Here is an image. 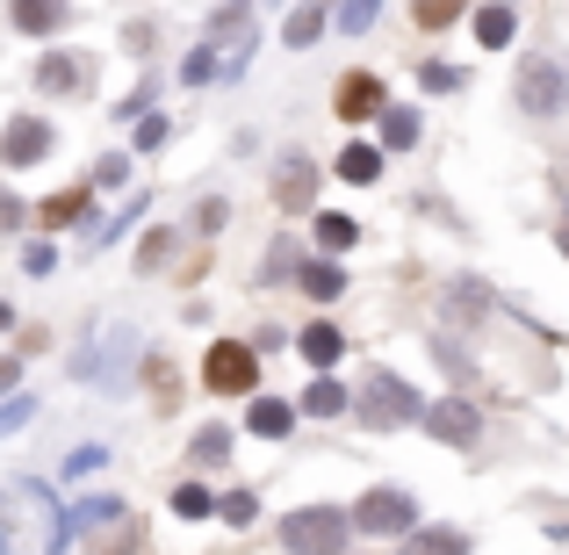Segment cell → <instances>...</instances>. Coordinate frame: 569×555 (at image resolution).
I'll use <instances>...</instances> for the list:
<instances>
[{"label": "cell", "instance_id": "24", "mask_svg": "<svg viewBox=\"0 0 569 555\" xmlns=\"http://www.w3.org/2000/svg\"><path fill=\"white\" fill-rule=\"evenodd\" d=\"M87 209H94V188H66L43 202V224H87Z\"/></svg>", "mask_w": 569, "mask_h": 555}, {"label": "cell", "instance_id": "37", "mask_svg": "<svg viewBox=\"0 0 569 555\" xmlns=\"http://www.w3.org/2000/svg\"><path fill=\"white\" fill-rule=\"evenodd\" d=\"M101 462H109L101 447H80V455H66V484H80V476H94Z\"/></svg>", "mask_w": 569, "mask_h": 555}, {"label": "cell", "instance_id": "10", "mask_svg": "<svg viewBox=\"0 0 569 555\" xmlns=\"http://www.w3.org/2000/svg\"><path fill=\"white\" fill-rule=\"evenodd\" d=\"M332 109L347 116V123H368V116H382V72H347V80L332 87Z\"/></svg>", "mask_w": 569, "mask_h": 555}, {"label": "cell", "instance_id": "36", "mask_svg": "<svg viewBox=\"0 0 569 555\" xmlns=\"http://www.w3.org/2000/svg\"><path fill=\"white\" fill-rule=\"evenodd\" d=\"M167 252H173V231H144V246H138V267L152 275V267L167 260Z\"/></svg>", "mask_w": 569, "mask_h": 555}, {"label": "cell", "instance_id": "6", "mask_svg": "<svg viewBox=\"0 0 569 555\" xmlns=\"http://www.w3.org/2000/svg\"><path fill=\"white\" fill-rule=\"evenodd\" d=\"M58 145V130L43 123V116H8V130H0V167L22 174V167H43Z\"/></svg>", "mask_w": 569, "mask_h": 555}, {"label": "cell", "instance_id": "23", "mask_svg": "<svg viewBox=\"0 0 569 555\" xmlns=\"http://www.w3.org/2000/svg\"><path fill=\"white\" fill-rule=\"evenodd\" d=\"M318 37H325V8H296L289 22H281V43H289V51H310Z\"/></svg>", "mask_w": 569, "mask_h": 555}, {"label": "cell", "instance_id": "7", "mask_svg": "<svg viewBox=\"0 0 569 555\" xmlns=\"http://www.w3.org/2000/svg\"><path fill=\"white\" fill-rule=\"evenodd\" d=\"M426 433L440 447H476L483 440V412L469 397H440V404H426Z\"/></svg>", "mask_w": 569, "mask_h": 555}, {"label": "cell", "instance_id": "19", "mask_svg": "<svg viewBox=\"0 0 569 555\" xmlns=\"http://www.w3.org/2000/svg\"><path fill=\"white\" fill-rule=\"evenodd\" d=\"M376 123H382V152H411V145L426 138V116L418 109H382Z\"/></svg>", "mask_w": 569, "mask_h": 555}, {"label": "cell", "instance_id": "14", "mask_svg": "<svg viewBox=\"0 0 569 555\" xmlns=\"http://www.w3.org/2000/svg\"><path fill=\"white\" fill-rule=\"evenodd\" d=\"M303 418V404H281V397H252V412H246V426L260 433V440H289V426Z\"/></svg>", "mask_w": 569, "mask_h": 555}, {"label": "cell", "instance_id": "16", "mask_svg": "<svg viewBox=\"0 0 569 555\" xmlns=\"http://www.w3.org/2000/svg\"><path fill=\"white\" fill-rule=\"evenodd\" d=\"M469 548H476L469 527H418V534H403V555H469Z\"/></svg>", "mask_w": 569, "mask_h": 555}, {"label": "cell", "instance_id": "39", "mask_svg": "<svg viewBox=\"0 0 569 555\" xmlns=\"http://www.w3.org/2000/svg\"><path fill=\"white\" fill-rule=\"evenodd\" d=\"M14 224H22V195H8V188H0V238H8Z\"/></svg>", "mask_w": 569, "mask_h": 555}, {"label": "cell", "instance_id": "22", "mask_svg": "<svg viewBox=\"0 0 569 555\" xmlns=\"http://www.w3.org/2000/svg\"><path fill=\"white\" fill-rule=\"evenodd\" d=\"M353 246H361V224L339 217V209H325L318 217V252H353Z\"/></svg>", "mask_w": 569, "mask_h": 555}, {"label": "cell", "instance_id": "44", "mask_svg": "<svg viewBox=\"0 0 569 555\" xmlns=\"http://www.w3.org/2000/svg\"><path fill=\"white\" fill-rule=\"evenodd\" d=\"M8 325H14V304H0V333H8Z\"/></svg>", "mask_w": 569, "mask_h": 555}, {"label": "cell", "instance_id": "12", "mask_svg": "<svg viewBox=\"0 0 569 555\" xmlns=\"http://www.w3.org/2000/svg\"><path fill=\"white\" fill-rule=\"evenodd\" d=\"M296 354H303L310 368H339V361H347V333H339L332 318H318V325L296 333Z\"/></svg>", "mask_w": 569, "mask_h": 555}, {"label": "cell", "instance_id": "3", "mask_svg": "<svg viewBox=\"0 0 569 555\" xmlns=\"http://www.w3.org/2000/svg\"><path fill=\"white\" fill-rule=\"evenodd\" d=\"M512 95H519V109H527V116H562L569 109V66H562V58H548V51H533L527 66H519Z\"/></svg>", "mask_w": 569, "mask_h": 555}, {"label": "cell", "instance_id": "18", "mask_svg": "<svg viewBox=\"0 0 569 555\" xmlns=\"http://www.w3.org/2000/svg\"><path fill=\"white\" fill-rule=\"evenodd\" d=\"M339 181L347 188H376L382 181V145H347V152H339Z\"/></svg>", "mask_w": 569, "mask_h": 555}, {"label": "cell", "instance_id": "43", "mask_svg": "<svg viewBox=\"0 0 569 555\" xmlns=\"http://www.w3.org/2000/svg\"><path fill=\"white\" fill-rule=\"evenodd\" d=\"M556 246H562V260H569V209H562V231H556Z\"/></svg>", "mask_w": 569, "mask_h": 555}, {"label": "cell", "instance_id": "9", "mask_svg": "<svg viewBox=\"0 0 569 555\" xmlns=\"http://www.w3.org/2000/svg\"><path fill=\"white\" fill-rule=\"evenodd\" d=\"M274 202L289 209V217L318 209V159H303V152H281V159H274Z\"/></svg>", "mask_w": 569, "mask_h": 555}, {"label": "cell", "instance_id": "20", "mask_svg": "<svg viewBox=\"0 0 569 555\" xmlns=\"http://www.w3.org/2000/svg\"><path fill=\"white\" fill-rule=\"evenodd\" d=\"M339 412H353V389L332 383V375H318V383L303 389V418H339Z\"/></svg>", "mask_w": 569, "mask_h": 555}, {"label": "cell", "instance_id": "40", "mask_svg": "<svg viewBox=\"0 0 569 555\" xmlns=\"http://www.w3.org/2000/svg\"><path fill=\"white\" fill-rule=\"evenodd\" d=\"M22 267H29V275H51L58 252H51V246H29V252H22Z\"/></svg>", "mask_w": 569, "mask_h": 555}, {"label": "cell", "instance_id": "11", "mask_svg": "<svg viewBox=\"0 0 569 555\" xmlns=\"http://www.w3.org/2000/svg\"><path fill=\"white\" fill-rule=\"evenodd\" d=\"M72 22V0H8V29L22 37H58Z\"/></svg>", "mask_w": 569, "mask_h": 555}, {"label": "cell", "instance_id": "41", "mask_svg": "<svg viewBox=\"0 0 569 555\" xmlns=\"http://www.w3.org/2000/svg\"><path fill=\"white\" fill-rule=\"evenodd\" d=\"M152 37H159L152 22H130V29H123V43H130V51H152Z\"/></svg>", "mask_w": 569, "mask_h": 555}, {"label": "cell", "instance_id": "4", "mask_svg": "<svg viewBox=\"0 0 569 555\" xmlns=\"http://www.w3.org/2000/svg\"><path fill=\"white\" fill-rule=\"evenodd\" d=\"M202 383L217 389V397H252V389H260V354H252L246 339H217V347L202 354Z\"/></svg>", "mask_w": 569, "mask_h": 555}, {"label": "cell", "instance_id": "8", "mask_svg": "<svg viewBox=\"0 0 569 555\" xmlns=\"http://www.w3.org/2000/svg\"><path fill=\"white\" fill-rule=\"evenodd\" d=\"M87 72H94V66H87L80 51H43L29 80H37V95H51V101H80L87 95Z\"/></svg>", "mask_w": 569, "mask_h": 555}, {"label": "cell", "instance_id": "34", "mask_svg": "<svg viewBox=\"0 0 569 555\" xmlns=\"http://www.w3.org/2000/svg\"><path fill=\"white\" fill-rule=\"evenodd\" d=\"M29 418H37V397H22V389H14V397L0 404V433H22Z\"/></svg>", "mask_w": 569, "mask_h": 555}, {"label": "cell", "instance_id": "27", "mask_svg": "<svg viewBox=\"0 0 569 555\" xmlns=\"http://www.w3.org/2000/svg\"><path fill=\"white\" fill-rule=\"evenodd\" d=\"M173 513H181V519H209V513H217L209 484H194V476H188V484H173Z\"/></svg>", "mask_w": 569, "mask_h": 555}, {"label": "cell", "instance_id": "29", "mask_svg": "<svg viewBox=\"0 0 569 555\" xmlns=\"http://www.w3.org/2000/svg\"><path fill=\"white\" fill-rule=\"evenodd\" d=\"M209 80H217V43H194L181 58V87H209Z\"/></svg>", "mask_w": 569, "mask_h": 555}, {"label": "cell", "instance_id": "17", "mask_svg": "<svg viewBox=\"0 0 569 555\" xmlns=\"http://www.w3.org/2000/svg\"><path fill=\"white\" fill-rule=\"evenodd\" d=\"M512 37H519L512 0H490V8H476V43H483V51H505Z\"/></svg>", "mask_w": 569, "mask_h": 555}, {"label": "cell", "instance_id": "35", "mask_svg": "<svg viewBox=\"0 0 569 555\" xmlns=\"http://www.w3.org/2000/svg\"><path fill=\"white\" fill-rule=\"evenodd\" d=\"M167 138H173V123H167V116H138V138H130V145H138V152H159Z\"/></svg>", "mask_w": 569, "mask_h": 555}, {"label": "cell", "instance_id": "13", "mask_svg": "<svg viewBox=\"0 0 569 555\" xmlns=\"http://www.w3.org/2000/svg\"><path fill=\"white\" fill-rule=\"evenodd\" d=\"M109 519H123V498H87V505H72V513H58V548L72 542V534H87V527H109Z\"/></svg>", "mask_w": 569, "mask_h": 555}, {"label": "cell", "instance_id": "2", "mask_svg": "<svg viewBox=\"0 0 569 555\" xmlns=\"http://www.w3.org/2000/svg\"><path fill=\"white\" fill-rule=\"evenodd\" d=\"M347 542H353V513H339V505H303V513L281 519L289 555H347Z\"/></svg>", "mask_w": 569, "mask_h": 555}, {"label": "cell", "instance_id": "21", "mask_svg": "<svg viewBox=\"0 0 569 555\" xmlns=\"http://www.w3.org/2000/svg\"><path fill=\"white\" fill-rule=\"evenodd\" d=\"M296 289H303V296H318V304H332V296L347 289V275H339L332 260H303V267H296Z\"/></svg>", "mask_w": 569, "mask_h": 555}, {"label": "cell", "instance_id": "33", "mask_svg": "<svg viewBox=\"0 0 569 555\" xmlns=\"http://www.w3.org/2000/svg\"><path fill=\"white\" fill-rule=\"evenodd\" d=\"M152 95H159V80H138V87H130L123 101H116V123H138V116L152 109Z\"/></svg>", "mask_w": 569, "mask_h": 555}, {"label": "cell", "instance_id": "42", "mask_svg": "<svg viewBox=\"0 0 569 555\" xmlns=\"http://www.w3.org/2000/svg\"><path fill=\"white\" fill-rule=\"evenodd\" d=\"M14 383H22V361H8V354H0V397H14Z\"/></svg>", "mask_w": 569, "mask_h": 555}, {"label": "cell", "instance_id": "26", "mask_svg": "<svg viewBox=\"0 0 569 555\" xmlns=\"http://www.w3.org/2000/svg\"><path fill=\"white\" fill-rule=\"evenodd\" d=\"M411 14H418V29H447V22H461V14H476L469 0H411Z\"/></svg>", "mask_w": 569, "mask_h": 555}, {"label": "cell", "instance_id": "31", "mask_svg": "<svg viewBox=\"0 0 569 555\" xmlns=\"http://www.w3.org/2000/svg\"><path fill=\"white\" fill-rule=\"evenodd\" d=\"M418 87H426V95H455V87H461V66H447V58H426V66H418Z\"/></svg>", "mask_w": 569, "mask_h": 555}, {"label": "cell", "instance_id": "1", "mask_svg": "<svg viewBox=\"0 0 569 555\" xmlns=\"http://www.w3.org/2000/svg\"><path fill=\"white\" fill-rule=\"evenodd\" d=\"M353 418H361L368 433L426 426V397H418L397 368H361V383H353Z\"/></svg>", "mask_w": 569, "mask_h": 555}, {"label": "cell", "instance_id": "30", "mask_svg": "<svg viewBox=\"0 0 569 555\" xmlns=\"http://www.w3.org/2000/svg\"><path fill=\"white\" fill-rule=\"evenodd\" d=\"M188 455L202 462V469H217V462L231 455V433H223V426H202V433H194V447H188Z\"/></svg>", "mask_w": 569, "mask_h": 555}, {"label": "cell", "instance_id": "45", "mask_svg": "<svg viewBox=\"0 0 569 555\" xmlns=\"http://www.w3.org/2000/svg\"><path fill=\"white\" fill-rule=\"evenodd\" d=\"M231 8H252V0H231Z\"/></svg>", "mask_w": 569, "mask_h": 555}, {"label": "cell", "instance_id": "25", "mask_svg": "<svg viewBox=\"0 0 569 555\" xmlns=\"http://www.w3.org/2000/svg\"><path fill=\"white\" fill-rule=\"evenodd\" d=\"M144 548V527H138V519H109V542H94V548H87V555H138Z\"/></svg>", "mask_w": 569, "mask_h": 555}, {"label": "cell", "instance_id": "32", "mask_svg": "<svg viewBox=\"0 0 569 555\" xmlns=\"http://www.w3.org/2000/svg\"><path fill=\"white\" fill-rule=\"evenodd\" d=\"M376 14H382V0H347V8L332 14V29H347V37H361V29H376Z\"/></svg>", "mask_w": 569, "mask_h": 555}, {"label": "cell", "instance_id": "15", "mask_svg": "<svg viewBox=\"0 0 569 555\" xmlns=\"http://www.w3.org/2000/svg\"><path fill=\"white\" fill-rule=\"evenodd\" d=\"M490 304H498V296H490V281H476V275H455V281H447V310H455V318L483 325Z\"/></svg>", "mask_w": 569, "mask_h": 555}, {"label": "cell", "instance_id": "5", "mask_svg": "<svg viewBox=\"0 0 569 555\" xmlns=\"http://www.w3.org/2000/svg\"><path fill=\"white\" fill-rule=\"evenodd\" d=\"M353 534H418V498L397 490V484L361 490V505H353Z\"/></svg>", "mask_w": 569, "mask_h": 555}, {"label": "cell", "instance_id": "28", "mask_svg": "<svg viewBox=\"0 0 569 555\" xmlns=\"http://www.w3.org/2000/svg\"><path fill=\"white\" fill-rule=\"evenodd\" d=\"M217 519H223V527H252V519H260V498H252V490H223Z\"/></svg>", "mask_w": 569, "mask_h": 555}, {"label": "cell", "instance_id": "38", "mask_svg": "<svg viewBox=\"0 0 569 555\" xmlns=\"http://www.w3.org/2000/svg\"><path fill=\"white\" fill-rule=\"evenodd\" d=\"M123 181H130V159H123V152H109V159L94 167V188H123Z\"/></svg>", "mask_w": 569, "mask_h": 555}]
</instances>
